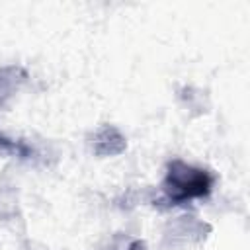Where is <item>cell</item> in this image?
I'll return each mask as SVG.
<instances>
[{
  "label": "cell",
  "instance_id": "1",
  "mask_svg": "<svg viewBox=\"0 0 250 250\" xmlns=\"http://www.w3.org/2000/svg\"><path fill=\"white\" fill-rule=\"evenodd\" d=\"M209 189H211V176L205 170L191 168L180 160H174L168 166L164 191L172 205L189 201L193 197L207 195Z\"/></svg>",
  "mask_w": 250,
  "mask_h": 250
}]
</instances>
